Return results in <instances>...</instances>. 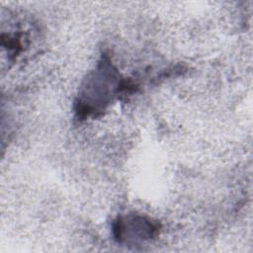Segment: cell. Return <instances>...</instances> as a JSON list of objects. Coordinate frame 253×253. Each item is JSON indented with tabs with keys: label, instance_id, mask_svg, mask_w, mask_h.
<instances>
[{
	"label": "cell",
	"instance_id": "obj_1",
	"mask_svg": "<svg viewBox=\"0 0 253 253\" xmlns=\"http://www.w3.org/2000/svg\"><path fill=\"white\" fill-rule=\"evenodd\" d=\"M117 71L109 60L103 59L98 69L83 87V93L76 103L77 114L86 117L104 110L111 101V96L122 91L123 81L117 82Z\"/></svg>",
	"mask_w": 253,
	"mask_h": 253
},
{
	"label": "cell",
	"instance_id": "obj_2",
	"mask_svg": "<svg viewBox=\"0 0 253 253\" xmlns=\"http://www.w3.org/2000/svg\"><path fill=\"white\" fill-rule=\"evenodd\" d=\"M158 231V225L145 217L134 215L127 218H119L114 225L116 238L120 241L122 237L128 233L127 238L148 239L153 237Z\"/></svg>",
	"mask_w": 253,
	"mask_h": 253
}]
</instances>
